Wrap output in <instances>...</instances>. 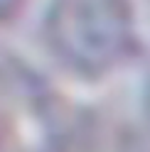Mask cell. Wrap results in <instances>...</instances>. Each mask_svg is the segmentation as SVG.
<instances>
[{"instance_id":"obj_1","label":"cell","mask_w":150,"mask_h":152,"mask_svg":"<svg viewBox=\"0 0 150 152\" xmlns=\"http://www.w3.org/2000/svg\"><path fill=\"white\" fill-rule=\"evenodd\" d=\"M44 37L64 66L101 76L138 52V12L133 0H52Z\"/></svg>"},{"instance_id":"obj_2","label":"cell","mask_w":150,"mask_h":152,"mask_svg":"<svg viewBox=\"0 0 150 152\" xmlns=\"http://www.w3.org/2000/svg\"><path fill=\"white\" fill-rule=\"evenodd\" d=\"M27 0H0V27L15 22L20 12L25 10Z\"/></svg>"}]
</instances>
